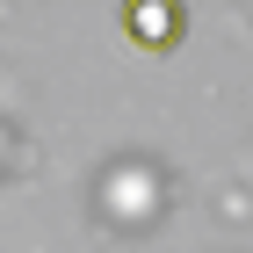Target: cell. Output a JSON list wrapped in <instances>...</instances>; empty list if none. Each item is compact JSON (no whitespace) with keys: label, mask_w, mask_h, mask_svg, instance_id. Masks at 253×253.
<instances>
[{"label":"cell","mask_w":253,"mask_h":253,"mask_svg":"<svg viewBox=\"0 0 253 253\" xmlns=\"http://www.w3.org/2000/svg\"><path fill=\"white\" fill-rule=\"evenodd\" d=\"M188 15H181V0H123V37L137 51H174Z\"/></svg>","instance_id":"obj_1"}]
</instances>
